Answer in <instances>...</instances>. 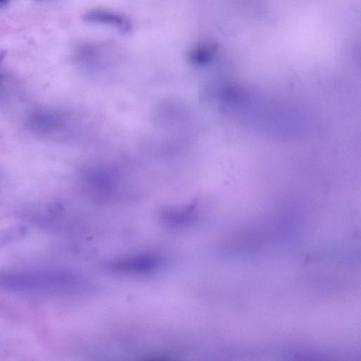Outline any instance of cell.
Returning a JSON list of instances; mask_svg holds the SVG:
<instances>
[{
    "instance_id": "3",
    "label": "cell",
    "mask_w": 361,
    "mask_h": 361,
    "mask_svg": "<svg viewBox=\"0 0 361 361\" xmlns=\"http://www.w3.org/2000/svg\"><path fill=\"white\" fill-rule=\"evenodd\" d=\"M219 45L212 40L199 41L191 46L187 51V58L190 63L195 66L211 64L216 58Z\"/></svg>"
},
{
    "instance_id": "5",
    "label": "cell",
    "mask_w": 361,
    "mask_h": 361,
    "mask_svg": "<svg viewBox=\"0 0 361 361\" xmlns=\"http://www.w3.org/2000/svg\"><path fill=\"white\" fill-rule=\"evenodd\" d=\"M8 1V0H0V5H5Z\"/></svg>"
},
{
    "instance_id": "1",
    "label": "cell",
    "mask_w": 361,
    "mask_h": 361,
    "mask_svg": "<svg viewBox=\"0 0 361 361\" xmlns=\"http://www.w3.org/2000/svg\"><path fill=\"white\" fill-rule=\"evenodd\" d=\"M161 264L158 256L152 254L136 255L115 261L109 267L115 271L134 274H149L157 271Z\"/></svg>"
},
{
    "instance_id": "4",
    "label": "cell",
    "mask_w": 361,
    "mask_h": 361,
    "mask_svg": "<svg viewBox=\"0 0 361 361\" xmlns=\"http://www.w3.org/2000/svg\"><path fill=\"white\" fill-rule=\"evenodd\" d=\"M7 54H8V51L4 49V50H0V65L2 64V63L3 62V61L5 60L6 56H7Z\"/></svg>"
},
{
    "instance_id": "2",
    "label": "cell",
    "mask_w": 361,
    "mask_h": 361,
    "mask_svg": "<svg viewBox=\"0 0 361 361\" xmlns=\"http://www.w3.org/2000/svg\"><path fill=\"white\" fill-rule=\"evenodd\" d=\"M83 18L87 23L113 26L122 33H129L132 29L131 22L125 16L109 10L93 9Z\"/></svg>"
}]
</instances>
